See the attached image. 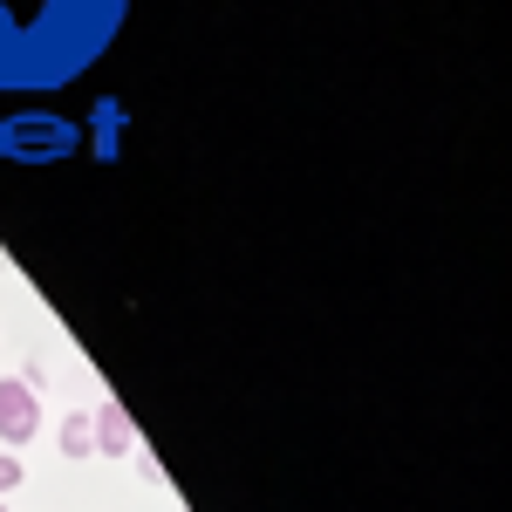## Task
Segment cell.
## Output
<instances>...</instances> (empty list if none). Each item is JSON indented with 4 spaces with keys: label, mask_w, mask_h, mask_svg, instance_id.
I'll list each match as a JSON object with an SVG mask.
<instances>
[{
    "label": "cell",
    "mask_w": 512,
    "mask_h": 512,
    "mask_svg": "<svg viewBox=\"0 0 512 512\" xmlns=\"http://www.w3.org/2000/svg\"><path fill=\"white\" fill-rule=\"evenodd\" d=\"M41 431V403L21 376H0V444H28Z\"/></svg>",
    "instance_id": "1"
},
{
    "label": "cell",
    "mask_w": 512,
    "mask_h": 512,
    "mask_svg": "<svg viewBox=\"0 0 512 512\" xmlns=\"http://www.w3.org/2000/svg\"><path fill=\"white\" fill-rule=\"evenodd\" d=\"M89 431H96V451H103V458H130V451H137V424H130V410H123L117 396H103V403L89 410Z\"/></svg>",
    "instance_id": "2"
},
{
    "label": "cell",
    "mask_w": 512,
    "mask_h": 512,
    "mask_svg": "<svg viewBox=\"0 0 512 512\" xmlns=\"http://www.w3.org/2000/svg\"><path fill=\"white\" fill-rule=\"evenodd\" d=\"M55 437H62V458H96V431H89V410H69Z\"/></svg>",
    "instance_id": "3"
},
{
    "label": "cell",
    "mask_w": 512,
    "mask_h": 512,
    "mask_svg": "<svg viewBox=\"0 0 512 512\" xmlns=\"http://www.w3.org/2000/svg\"><path fill=\"white\" fill-rule=\"evenodd\" d=\"M14 485H21V458H14V451H0V499H7Z\"/></svg>",
    "instance_id": "4"
},
{
    "label": "cell",
    "mask_w": 512,
    "mask_h": 512,
    "mask_svg": "<svg viewBox=\"0 0 512 512\" xmlns=\"http://www.w3.org/2000/svg\"><path fill=\"white\" fill-rule=\"evenodd\" d=\"M0 512H7V499H0Z\"/></svg>",
    "instance_id": "5"
}]
</instances>
